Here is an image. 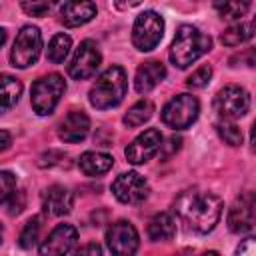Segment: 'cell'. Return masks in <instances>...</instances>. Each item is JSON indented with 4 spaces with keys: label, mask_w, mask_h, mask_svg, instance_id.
Returning <instances> with one entry per match:
<instances>
[{
    "label": "cell",
    "mask_w": 256,
    "mask_h": 256,
    "mask_svg": "<svg viewBox=\"0 0 256 256\" xmlns=\"http://www.w3.org/2000/svg\"><path fill=\"white\" fill-rule=\"evenodd\" d=\"M222 200L212 192H200V190H186L176 198L174 210L186 228L206 234L214 230L222 216Z\"/></svg>",
    "instance_id": "1"
},
{
    "label": "cell",
    "mask_w": 256,
    "mask_h": 256,
    "mask_svg": "<svg viewBox=\"0 0 256 256\" xmlns=\"http://www.w3.org/2000/svg\"><path fill=\"white\" fill-rule=\"evenodd\" d=\"M210 48H212V38L208 34L200 32L192 24H182L174 34L168 56L176 68L184 70L190 64H194L200 56H204Z\"/></svg>",
    "instance_id": "2"
},
{
    "label": "cell",
    "mask_w": 256,
    "mask_h": 256,
    "mask_svg": "<svg viewBox=\"0 0 256 256\" xmlns=\"http://www.w3.org/2000/svg\"><path fill=\"white\" fill-rule=\"evenodd\" d=\"M126 88H128V78H126L124 68L122 66H110L92 84L88 100L94 108L108 110V108H114L122 102V98L126 96Z\"/></svg>",
    "instance_id": "3"
},
{
    "label": "cell",
    "mask_w": 256,
    "mask_h": 256,
    "mask_svg": "<svg viewBox=\"0 0 256 256\" xmlns=\"http://www.w3.org/2000/svg\"><path fill=\"white\" fill-rule=\"evenodd\" d=\"M64 90H66V82L60 74H46V76L38 78L30 90V102H32L34 112L38 116L52 114L54 108L58 106Z\"/></svg>",
    "instance_id": "4"
},
{
    "label": "cell",
    "mask_w": 256,
    "mask_h": 256,
    "mask_svg": "<svg viewBox=\"0 0 256 256\" xmlns=\"http://www.w3.org/2000/svg\"><path fill=\"white\" fill-rule=\"evenodd\" d=\"M164 34V20L154 10H144L136 16L132 26V44L140 52H150L158 46Z\"/></svg>",
    "instance_id": "5"
},
{
    "label": "cell",
    "mask_w": 256,
    "mask_h": 256,
    "mask_svg": "<svg viewBox=\"0 0 256 256\" xmlns=\"http://www.w3.org/2000/svg\"><path fill=\"white\" fill-rule=\"evenodd\" d=\"M200 102L192 94H178L162 108V122L174 130H184L196 122Z\"/></svg>",
    "instance_id": "6"
},
{
    "label": "cell",
    "mask_w": 256,
    "mask_h": 256,
    "mask_svg": "<svg viewBox=\"0 0 256 256\" xmlns=\"http://www.w3.org/2000/svg\"><path fill=\"white\" fill-rule=\"evenodd\" d=\"M42 50V34L36 26H24L10 50V62L16 68H28L32 66Z\"/></svg>",
    "instance_id": "7"
},
{
    "label": "cell",
    "mask_w": 256,
    "mask_h": 256,
    "mask_svg": "<svg viewBox=\"0 0 256 256\" xmlns=\"http://www.w3.org/2000/svg\"><path fill=\"white\" fill-rule=\"evenodd\" d=\"M214 108L224 120H238L250 110V96L244 88L240 86H224L216 98H214Z\"/></svg>",
    "instance_id": "8"
},
{
    "label": "cell",
    "mask_w": 256,
    "mask_h": 256,
    "mask_svg": "<svg viewBox=\"0 0 256 256\" xmlns=\"http://www.w3.org/2000/svg\"><path fill=\"white\" fill-rule=\"evenodd\" d=\"M100 50L92 40H82L80 46L76 48L70 64H68V74L74 80H88L96 74L100 66Z\"/></svg>",
    "instance_id": "9"
},
{
    "label": "cell",
    "mask_w": 256,
    "mask_h": 256,
    "mask_svg": "<svg viewBox=\"0 0 256 256\" xmlns=\"http://www.w3.org/2000/svg\"><path fill=\"white\" fill-rule=\"evenodd\" d=\"M148 182L138 172H124L112 182V194L122 204H140L148 198Z\"/></svg>",
    "instance_id": "10"
},
{
    "label": "cell",
    "mask_w": 256,
    "mask_h": 256,
    "mask_svg": "<svg viewBox=\"0 0 256 256\" xmlns=\"http://www.w3.org/2000/svg\"><path fill=\"white\" fill-rule=\"evenodd\" d=\"M106 244H108V250L112 254L128 256V254H134L138 250L140 238H138L136 228L130 222L118 220V222H114L108 228V232H106Z\"/></svg>",
    "instance_id": "11"
},
{
    "label": "cell",
    "mask_w": 256,
    "mask_h": 256,
    "mask_svg": "<svg viewBox=\"0 0 256 256\" xmlns=\"http://www.w3.org/2000/svg\"><path fill=\"white\" fill-rule=\"evenodd\" d=\"M254 194L252 192H244L240 194L234 204L228 210V228L234 234H248L254 230Z\"/></svg>",
    "instance_id": "12"
},
{
    "label": "cell",
    "mask_w": 256,
    "mask_h": 256,
    "mask_svg": "<svg viewBox=\"0 0 256 256\" xmlns=\"http://www.w3.org/2000/svg\"><path fill=\"white\" fill-rule=\"evenodd\" d=\"M162 134L158 128H148L142 134H138L124 150L128 162L132 164H144L148 162L156 152H160V144H162Z\"/></svg>",
    "instance_id": "13"
},
{
    "label": "cell",
    "mask_w": 256,
    "mask_h": 256,
    "mask_svg": "<svg viewBox=\"0 0 256 256\" xmlns=\"http://www.w3.org/2000/svg\"><path fill=\"white\" fill-rule=\"evenodd\" d=\"M78 242V230L72 224H58L40 246V254H66Z\"/></svg>",
    "instance_id": "14"
},
{
    "label": "cell",
    "mask_w": 256,
    "mask_h": 256,
    "mask_svg": "<svg viewBox=\"0 0 256 256\" xmlns=\"http://www.w3.org/2000/svg\"><path fill=\"white\" fill-rule=\"evenodd\" d=\"M88 132H90V118H88L82 110H72V112H68V114L64 116V120L60 122V126H58V136H60V140L70 142V144L84 140V138L88 136Z\"/></svg>",
    "instance_id": "15"
},
{
    "label": "cell",
    "mask_w": 256,
    "mask_h": 256,
    "mask_svg": "<svg viewBox=\"0 0 256 256\" xmlns=\"http://www.w3.org/2000/svg\"><path fill=\"white\" fill-rule=\"evenodd\" d=\"M62 22L68 28L82 26L96 16V4L92 0H66L60 10Z\"/></svg>",
    "instance_id": "16"
},
{
    "label": "cell",
    "mask_w": 256,
    "mask_h": 256,
    "mask_svg": "<svg viewBox=\"0 0 256 256\" xmlns=\"http://www.w3.org/2000/svg\"><path fill=\"white\" fill-rule=\"evenodd\" d=\"M166 78V68L160 60H148L138 66L136 78H134V88L138 94H148L154 90L162 80Z\"/></svg>",
    "instance_id": "17"
},
{
    "label": "cell",
    "mask_w": 256,
    "mask_h": 256,
    "mask_svg": "<svg viewBox=\"0 0 256 256\" xmlns=\"http://www.w3.org/2000/svg\"><path fill=\"white\" fill-rule=\"evenodd\" d=\"M42 204H44V210L48 214H52V216H64V214H68L72 210L74 196H72V192L68 188L54 184V186L46 188V192L42 196Z\"/></svg>",
    "instance_id": "18"
},
{
    "label": "cell",
    "mask_w": 256,
    "mask_h": 256,
    "mask_svg": "<svg viewBox=\"0 0 256 256\" xmlns=\"http://www.w3.org/2000/svg\"><path fill=\"white\" fill-rule=\"evenodd\" d=\"M114 164V158L110 154H104V152H84L78 160V166L80 170L86 174V176H100V174H106Z\"/></svg>",
    "instance_id": "19"
},
{
    "label": "cell",
    "mask_w": 256,
    "mask_h": 256,
    "mask_svg": "<svg viewBox=\"0 0 256 256\" xmlns=\"http://www.w3.org/2000/svg\"><path fill=\"white\" fill-rule=\"evenodd\" d=\"M176 234V220L168 214V212H160L156 214L150 222H148V238L152 242H166L172 240Z\"/></svg>",
    "instance_id": "20"
},
{
    "label": "cell",
    "mask_w": 256,
    "mask_h": 256,
    "mask_svg": "<svg viewBox=\"0 0 256 256\" xmlns=\"http://www.w3.org/2000/svg\"><path fill=\"white\" fill-rule=\"evenodd\" d=\"M22 94V82L10 74H0V114L8 112Z\"/></svg>",
    "instance_id": "21"
},
{
    "label": "cell",
    "mask_w": 256,
    "mask_h": 256,
    "mask_svg": "<svg viewBox=\"0 0 256 256\" xmlns=\"http://www.w3.org/2000/svg\"><path fill=\"white\" fill-rule=\"evenodd\" d=\"M152 114H154V104L150 100H138L124 114V124L130 126V128H138L144 122H148L152 118Z\"/></svg>",
    "instance_id": "22"
},
{
    "label": "cell",
    "mask_w": 256,
    "mask_h": 256,
    "mask_svg": "<svg viewBox=\"0 0 256 256\" xmlns=\"http://www.w3.org/2000/svg\"><path fill=\"white\" fill-rule=\"evenodd\" d=\"M252 0H212L216 12L226 20H240L250 10Z\"/></svg>",
    "instance_id": "23"
},
{
    "label": "cell",
    "mask_w": 256,
    "mask_h": 256,
    "mask_svg": "<svg viewBox=\"0 0 256 256\" xmlns=\"http://www.w3.org/2000/svg\"><path fill=\"white\" fill-rule=\"evenodd\" d=\"M70 46H72V38H70L68 34H64V32L56 34V36L50 40V44H48V52H46L48 60L54 62V64L64 62L66 56H68V52H70Z\"/></svg>",
    "instance_id": "24"
},
{
    "label": "cell",
    "mask_w": 256,
    "mask_h": 256,
    "mask_svg": "<svg viewBox=\"0 0 256 256\" xmlns=\"http://www.w3.org/2000/svg\"><path fill=\"white\" fill-rule=\"evenodd\" d=\"M252 38V22H244V24H234L230 28H226L220 36L222 44L226 46H240L242 42Z\"/></svg>",
    "instance_id": "25"
},
{
    "label": "cell",
    "mask_w": 256,
    "mask_h": 256,
    "mask_svg": "<svg viewBox=\"0 0 256 256\" xmlns=\"http://www.w3.org/2000/svg\"><path fill=\"white\" fill-rule=\"evenodd\" d=\"M216 130H218L220 138L226 144H230V146L242 144V130L234 124V120H222V122H218L216 124Z\"/></svg>",
    "instance_id": "26"
},
{
    "label": "cell",
    "mask_w": 256,
    "mask_h": 256,
    "mask_svg": "<svg viewBox=\"0 0 256 256\" xmlns=\"http://www.w3.org/2000/svg\"><path fill=\"white\" fill-rule=\"evenodd\" d=\"M38 234H40V218L34 216L24 224V228L20 232V238H18V244L28 250L38 242Z\"/></svg>",
    "instance_id": "27"
},
{
    "label": "cell",
    "mask_w": 256,
    "mask_h": 256,
    "mask_svg": "<svg viewBox=\"0 0 256 256\" xmlns=\"http://www.w3.org/2000/svg\"><path fill=\"white\" fill-rule=\"evenodd\" d=\"M56 4V0H20V6L26 14L30 16H42L46 14L52 6Z\"/></svg>",
    "instance_id": "28"
},
{
    "label": "cell",
    "mask_w": 256,
    "mask_h": 256,
    "mask_svg": "<svg viewBox=\"0 0 256 256\" xmlns=\"http://www.w3.org/2000/svg\"><path fill=\"white\" fill-rule=\"evenodd\" d=\"M14 190H16V176L12 172L0 170V204L8 202Z\"/></svg>",
    "instance_id": "29"
},
{
    "label": "cell",
    "mask_w": 256,
    "mask_h": 256,
    "mask_svg": "<svg viewBox=\"0 0 256 256\" xmlns=\"http://www.w3.org/2000/svg\"><path fill=\"white\" fill-rule=\"evenodd\" d=\"M210 78H212V66L204 64V66H200L198 70H194V72L188 76L186 84H188L190 88H204V86L210 82Z\"/></svg>",
    "instance_id": "30"
},
{
    "label": "cell",
    "mask_w": 256,
    "mask_h": 256,
    "mask_svg": "<svg viewBox=\"0 0 256 256\" xmlns=\"http://www.w3.org/2000/svg\"><path fill=\"white\" fill-rule=\"evenodd\" d=\"M180 144H182V138H178V136H170V138L166 140V144H160L162 158H170V156L180 148Z\"/></svg>",
    "instance_id": "31"
},
{
    "label": "cell",
    "mask_w": 256,
    "mask_h": 256,
    "mask_svg": "<svg viewBox=\"0 0 256 256\" xmlns=\"http://www.w3.org/2000/svg\"><path fill=\"white\" fill-rule=\"evenodd\" d=\"M12 198V202L8 204L10 208H8V214H20L22 212V208H24V192H18V200H16V190H14V194L10 196Z\"/></svg>",
    "instance_id": "32"
},
{
    "label": "cell",
    "mask_w": 256,
    "mask_h": 256,
    "mask_svg": "<svg viewBox=\"0 0 256 256\" xmlns=\"http://www.w3.org/2000/svg\"><path fill=\"white\" fill-rule=\"evenodd\" d=\"M10 146H12V136H10V132L0 130V152L8 150Z\"/></svg>",
    "instance_id": "33"
},
{
    "label": "cell",
    "mask_w": 256,
    "mask_h": 256,
    "mask_svg": "<svg viewBox=\"0 0 256 256\" xmlns=\"http://www.w3.org/2000/svg\"><path fill=\"white\" fill-rule=\"evenodd\" d=\"M76 252H82V254H84V252H92V254H100L102 250H100V246H98V244H86V246H82V248H78Z\"/></svg>",
    "instance_id": "34"
},
{
    "label": "cell",
    "mask_w": 256,
    "mask_h": 256,
    "mask_svg": "<svg viewBox=\"0 0 256 256\" xmlns=\"http://www.w3.org/2000/svg\"><path fill=\"white\" fill-rule=\"evenodd\" d=\"M6 42V30L4 28H0V46Z\"/></svg>",
    "instance_id": "35"
},
{
    "label": "cell",
    "mask_w": 256,
    "mask_h": 256,
    "mask_svg": "<svg viewBox=\"0 0 256 256\" xmlns=\"http://www.w3.org/2000/svg\"><path fill=\"white\" fill-rule=\"evenodd\" d=\"M2 234H4V230H2V226H0V242H2Z\"/></svg>",
    "instance_id": "36"
}]
</instances>
